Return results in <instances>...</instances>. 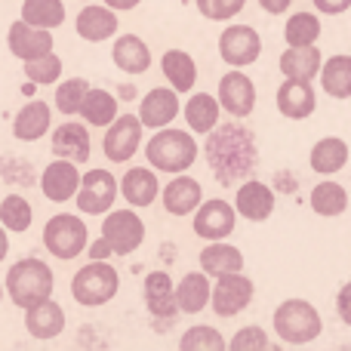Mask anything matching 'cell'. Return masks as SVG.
Segmentation results:
<instances>
[{"instance_id": "1", "label": "cell", "mask_w": 351, "mask_h": 351, "mask_svg": "<svg viewBox=\"0 0 351 351\" xmlns=\"http://www.w3.org/2000/svg\"><path fill=\"white\" fill-rule=\"evenodd\" d=\"M204 158L210 173L216 176L219 185H234L256 173L259 167V142H256L253 130L243 127L237 117L228 123H216L210 133H204Z\"/></svg>"}, {"instance_id": "2", "label": "cell", "mask_w": 351, "mask_h": 351, "mask_svg": "<svg viewBox=\"0 0 351 351\" xmlns=\"http://www.w3.org/2000/svg\"><path fill=\"white\" fill-rule=\"evenodd\" d=\"M197 139L185 130H170V127H160L152 139L145 142V158L148 167L154 173H185L191 170V164L197 160Z\"/></svg>"}, {"instance_id": "3", "label": "cell", "mask_w": 351, "mask_h": 351, "mask_svg": "<svg viewBox=\"0 0 351 351\" xmlns=\"http://www.w3.org/2000/svg\"><path fill=\"white\" fill-rule=\"evenodd\" d=\"M53 287H56L53 268H49L43 259H37V256H28V259H19L16 265L6 271V287L3 290L10 293L12 305L28 308V305L53 296Z\"/></svg>"}, {"instance_id": "4", "label": "cell", "mask_w": 351, "mask_h": 351, "mask_svg": "<svg viewBox=\"0 0 351 351\" xmlns=\"http://www.w3.org/2000/svg\"><path fill=\"white\" fill-rule=\"evenodd\" d=\"M271 327L278 333V339L287 342V346H308V342H315L324 333L321 311L311 302H305V299H287V302H280L274 308Z\"/></svg>"}, {"instance_id": "5", "label": "cell", "mask_w": 351, "mask_h": 351, "mask_svg": "<svg viewBox=\"0 0 351 351\" xmlns=\"http://www.w3.org/2000/svg\"><path fill=\"white\" fill-rule=\"evenodd\" d=\"M117 290H121V274L105 259H93L71 278V296L84 308H99V305L111 302Z\"/></svg>"}, {"instance_id": "6", "label": "cell", "mask_w": 351, "mask_h": 351, "mask_svg": "<svg viewBox=\"0 0 351 351\" xmlns=\"http://www.w3.org/2000/svg\"><path fill=\"white\" fill-rule=\"evenodd\" d=\"M86 243H90L86 222L80 216H74V213H59V216H53L43 225V247L62 262L77 259L86 250Z\"/></svg>"}, {"instance_id": "7", "label": "cell", "mask_w": 351, "mask_h": 351, "mask_svg": "<svg viewBox=\"0 0 351 351\" xmlns=\"http://www.w3.org/2000/svg\"><path fill=\"white\" fill-rule=\"evenodd\" d=\"M253 296H256V284L243 271L219 274L216 287L210 290V308L216 311L219 317H234L250 308Z\"/></svg>"}, {"instance_id": "8", "label": "cell", "mask_w": 351, "mask_h": 351, "mask_svg": "<svg viewBox=\"0 0 351 351\" xmlns=\"http://www.w3.org/2000/svg\"><path fill=\"white\" fill-rule=\"evenodd\" d=\"M102 237L114 256H130L145 241V222L136 216V210H108L102 222Z\"/></svg>"}, {"instance_id": "9", "label": "cell", "mask_w": 351, "mask_h": 351, "mask_svg": "<svg viewBox=\"0 0 351 351\" xmlns=\"http://www.w3.org/2000/svg\"><path fill=\"white\" fill-rule=\"evenodd\" d=\"M74 200L84 216H105L117 200V179L108 170H90L86 176H80Z\"/></svg>"}, {"instance_id": "10", "label": "cell", "mask_w": 351, "mask_h": 351, "mask_svg": "<svg viewBox=\"0 0 351 351\" xmlns=\"http://www.w3.org/2000/svg\"><path fill=\"white\" fill-rule=\"evenodd\" d=\"M219 56L225 59V65L231 68H247L253 62H259L262 56V37L253 25H228L219 34Z\"/></svg>"}, {"instance_id": "11", "label": "cell", "mask_w": 351, "mask_h": 351, "mask_svg": "<svg viewBox=\"0 0 351 351\" xmlns=\"http://www.w3.org/2000/svg\"><path fill=\"white\" fill-rule=\"evenodd\" d=\"M142 121L136 114H117L108 123L102 139V152L111 164H127L136 152L142 148Z\"/></svg>"}, {"instance_id": "12", "label": "cell", "mask_w": 351, "mask_h": 351, "mask_svg": "<svg viewBox=\"0 0 351 351\" xmlns=\"http://www.w3.org/2000/svg\"><path fill=\"white\" fill-rule=\"evenodd\" d=\"M191 216H194V234H197L200 241H225V237L237 228L234 206L222 197L200 200Z\"/></svg>"}, {"instance_id": "13", "label": "cell", "mask_w": 351, "mask_h": 351, "mask_svg": "<svg viewBox=\"0 0 351 351\" xmlns=\"http://www.w3.org/2000/svg\"><path fill=\"white\" fill-rule=\"evenodd\" d=\"M219 108L228 111L231 117L243 121V117L253 114L256 108V86L241 68H231L222 80H219V96H216Z\"/></svg>"}, {"instance_id": "14", "label": "cell", "mask_w": 351, "mask_h": 351, "mask_svg": "<svg viewBox=\"0 0 351 351\" xmlns=\"http://www.w3.org/2000/svg\"><path fill=\"white\" fill-rule=\"evenodd\" d=\"M145 302L152 317L158 321V330H167L179 317V305H176V284L167 271H152L145 278Z\"/></svg>"}, {"instance_id": "15", "label": "cell", "mask_w": 351, "mask_h": 351, "mask_svg": "<svg viewBox=\"0 0 351 351\" xmlns=\"http://www.w3.org/2000/svg\"><path fill=\"white\" fill-rule=\"evenodd\" d=\"M274 191L259 179H243L234 194V213L247 222H265L274 213Z\"/></svg>"}, {"instance_id": "16", "label": "cell", "mask_w": 351, "mask_h": 351, "mask_svg": "<svg viewBox=\"0 0 351 351\" xmlns=\"http://www.w3.org/2000/svg\"><path fill=\"white\" fill-rule=\"evenodd\" d=\"M176 117H179V93L173 86H154V90H148L142 96L139 102L142 127L160 130V127H170Z\"/></svg>"}, {"instance_id": "17", "label": "cell", "mask_w": 351, "mask_h": 351, "mask_svg": "<svg viewBox=\"0 0 351 351\" xmlns=\"http://www.w3.org/2000/svg\"><path fill=\"white\" fill-rule=\"evenodd\" d=\"M77 185H80L77 164H74V160H65V158H56L40 176V191H43V197L53 200V204L71 200L74 194H77Z\"/></svg>"}, {"instance_id": "18", "label": "cell", "mask_w": 351, "mask_h": 351, "mask_svg": "<svg viewBox=\"0 0 351 351\" xmlns=\"http://www.w3.org/2000/svg\"><path fill=\"white\" fill-rule=\"evenodd\" d=\"M317 108V96L311 80H290L278 86V111L287 117V121H305L311 117Z\"/></svg>"}, {"instance_id": "19", "label": "cell", "mask_w": 351, "mask_h": 351, "mask_svg": "<svg viewBox=\"0 0 351 351\" xmlns=\"http://www.w3.org/2000/svg\"><path fill=\"white\" fill-rule=\"evenodd\" d=\"M204 200V188H200L197 179H191V176L185 173H176V179H170L164 185V191H160V204H164V210L170 213V216H191L194 210H197V204Z\"/></svg>"}, {"instance_id": "20", "label": "cell", "mask_w": 351, "mask_h": 351, "mask_svg": "<svg viewBox=\"0 0 351 351\" xmlns=\"http://www.w3.org/2000/svg\"><path fill=\"white\" fill-rule=\"evenodd\" d=\"M6 43H10V53L16 59L28 62V59H37V56L49 53L53 49V31L49 28H34L28 22H12L10 25V34H6Z\"/></svg>"}, {"instance_id": "21", "label": "cell", "mask_w": 351, "mask_h": 351, "mask_svg": "<svg viewBox=\"0 0 351 351\" xmlns=\"http://www.w3.org/2000/svg\"><path fill=\"white\" fill-rule=\"evenodd\" d=\"M25 327H28V333L40 342L56 339V336L65 330V311H62L59 302H53V296H47V299H40V302L25 308Z\"/></svg>"}, {"instance_id": "22", "label": "cell", "mask_w": 351, "mask_h": 351, "mask_svg": "<svg viewBox=\"0 0 351 351\" xmlns=\"http://www.w3.org/2000/svg\"><path fill=\"white\" fill-rule=\"evenodd\" d=\"M90 130L86 123H77V121H68L62 127L53 130V154L56 158H65V160H74V164H86L90 160Z\"/></svg>"}, {"instance_id": "23", "label": "cell", "mask_w": 351, "mask_h": 351, "mask_svg": "<svg viewBox=\"0 0 351 351\" xmlns=\"http://www.w3.org/2000/svg\"><path fill=\"white\" fill-rule=\"evenodd\" d=\"M117 191L133 206H152L160 194V179L152 167H133V170H127L123 179L117 182Z\"/></svg>"}, {"instance_id": "24", "label": "cell", "mask_w": 351, "mask_h": 351, "mask_svg": "<svg viewBox=\"0 0 351 351\" xmlns=\"http://www.w3.org/2000/svg\"><path fill=\"white\" fill-rule=\"evenodd\" d=\"M49 127H53V111H49V105L40 102V99L22 105V108H19V114L12 117V136H16L19 142L43 139V136L49 133Z\"/></svg>"}, {"instance_id": "25", "label": "cell", "mask_w": 351, "mask_h": 351, "mask_svg": "<svg viewBox=\"0 0 351 351\" xmlns=\"http://www.w3.org/2000/svg\"><path fill=\"white\" fill-rule=\"evenodd\" d=\"M74 28H77V34L84 37V40L90 43H102L108 40V37L117 34V16L111 6H93L86 3L84 10L77 12V22H74Z\"/></svg>"}, {"instance_id": "26", "label": "cell", "mask_w": 351, "mask_h": 351, "mask_svg": "<svg viewBox=\"0 0 351 351\" xmlns=\"http://www.w3.org/2000/svg\"><path fill=\"white\" fill-rule=\"evenodd\" d=\"M324 53L317 49V43L308 47H287L280 53V74L290 80H315L321 71Z\"/></svg>"}, {"instance_id": "27", "label": "cell", "mask_w": 351, "mask_h": 351, "mask_svg": "<svg viewBox=\"0 0 351 351\" xmlns=\"http://www.w3.org/2000/svg\"><path fill=\"white\" fill-rule=\"evenodd\" d=\"M200 271L219 278V274H231V271H243V253L234 243L225 241H206V247L200 250Z\"/></svg>"}, {"instance_id": "28", "label": "cell", "mask_w": 351, "mask_h": 351, "mask_svg": "<svg viewBox=\"0 0 351 351\" xmlns=\"http://www.w3.org/2000/svg\"><path fill=\"white\" fill-rule=\"evenodd\" d=\"M111 59L123 74H145L152 68V49L142 37L136 34H121L111 47Z\"/></svg>"}, {"instance_id": "29", "label": "cell", "mask_w": 351, "mask_h": 351, "mask_svg": "<svg viewBox=\"0 0 351 351\" xmlns=\"http://www.w3.org/2000/svg\"><path fill=\"white\" fill-rule=\"evenodd\" d=\"M346 164H348V142L339 139V136H324V139H317L308 154V167L317 176H336Z\"/></svg>"}, {"instance_id": "30", "label": "cell", "mask_w": 351, "mask_h": 351, "mask_svg": "<svg viewBox=\"0 0 351 351\" xmlns=\"http://www.w3.org/2000/svg\"><path fill=\"white\" fill-rule=\"evenodd\" d=\"M176 305H179V315H200L210 305V274L188 271L176 284Z\"/></svg>"}, {"instance_id": "31", "label": "cell", "mask_w": 351, "mask_h": 351, "mask_svg": "<svg viewBox=\"0 0 351 351\" xmlns=\"http://www.w3.org/2000/svg\"><path fill=\"white\" fill-rule=\"evenodd\" d=\"M160 68H164V77L170 80L176 93H188L197 84V62L185 49H167L164 59H160Z\"/></svg>"}, {"instance_id": "32", "label": "cell", "mask_w": 351, "mask_h": 351, "mask_svg": "<svg viewBox=\"0 0 351 351\" xmlns=\"http://www.w3.org/2000/svg\"><path fill=\"white\" fill-rule=\"evenodd\" d=\"M117 96L108 90H99V86H90L84 96V102H80L77 114L84 117L90 127H108L111 121L117 117Z\"/></svg>"}, {"instance_id": "33", "label": "cell", "mask_w": 351, "mask_h": 351, "mask_svg": "<svg viewBox=\"0 0 351 351\" xmlns=\"http://www.w3.org/2000/svg\"><path fill=\"white\" fill-rule=\"evenodd\" d=\"M321 86L333 99H351V56H330L321 62Z\"/></svg>"}, {"instance_id": "34", "label": "cell", "mask_w": 351, "mask_h": 351, "mask_svg": "<svg viewBox=\"0 0 351 351\" xmlns=\"http://www.w3.org/2000/svg\"><path fill=\"white\" fill-rule=\"evenodd\" d=\"M308 204L317 216L324 219H333V216H342L348 210V191L339 185V182H317L308 194Z\"/></svg>"}, {"instance_id": "35", "label": "cell", "mask_w": 351, "mask_h": 351, "mask_svg": "<svg viewBox=\"0 0 351 351\" xmlns=\"http://www.w3.org/2000/svg\"><path fill=\"white\" fill-rule=\"evenodd\" d=\"M219 114H222V108L210 93H194L185 102V123L191 133H210L219 123Z\"/></svg>"}, {"instance_id": "36", "label": "cell", "mask_w": 351, "mask_h": 351, "mask_svg": "<svg viewBox=\"0 0 351 351\" xmlns=\"http://www.w3.org/2000/svg\"><path fill=\"white\" fill-rule=\"evenodd\" d=\"M22 22L34 28H59L65 22V3L62 0H25L22 3Z\"/></svg>"}, {"instance_id": "37", "label": "cell", "mask_w": 351, "mask_h": 351, "mask_svg": "<svg viewBox=\"0 0 351 351\" xmlns=\"http://www.w3.org/2000/svg\"><path fill=\"white\" fill-rule=\"evenodd\" d=\"M284 37H287V47L317 43V37H321V19L315 12H293L284 25Z\"/></svg>"}, {"instance_id": "38", "label": "cell", "mask_w": 351, "mask_h": 351, "mask_svg": "<svg viewBox=\"0 0 351 351\" xmlns=\"http://www.w3.org/2000/svg\"><path fill=\"white\" fill-rule=\"evenodd\" d=\"M31 219H34V210H31V204L22 194H6L0 200V225L6 231H19L22 234V231L31 228Z\"/></svg>"}, {"instance_id": "39", "label": "cell", "mask_w": 351, "mask_h": 351, "mask_svg": "<svg viewBox=\"0 0 351 351\" xmlns=\"http://www.w3.org/2000/svg\"><path fill=\"white\" fill-rule=\"evenodd\" d=\"M228 342L222 339V333H219L216 327H210V324H197V327L185 330V336L179 339V348L182 351H225Z\"/></svg>"}, {"instance_id": "40", "label": "cell", "mask_w": 351, "mask_h": 351, "mask_svg": "<svg viewBox=\"0 0 351 351\" xmlns=\"http://www.w3.org/2000/svg\"><path fill=\"white\" fill-rule=\"evenodd\" d=\"M25 77L34 80V84H56L62 77V59L53 49L37 56V59H28L25 62Z\"/></svg>"}, {"instance_id": "41", "label": "cell", "mask_w": 351, "mask_h": 351, "mask_svg": "<svg viewBox=\"0 0 351 351\" xmlns=\"http://www.w3.org/2000/svg\"><path fill=\"white\" fill-rule=\"evenodd\" d=\"M86 90H90V80L84 77H71V80H62L59 90H56V108L62 114H77L80 102H84Z\"/></svg>"}, {"instance_id": "42", "label": "cell", "mask_w": 351, "mask_h": 351, "mask_svg": "<svg viewBox=\"0 0 351 351\" xmlns=\"http://www.w3.org/2000/svg\"><path fill=\"white\" fill-rule=\"evenodd\" d=\"M194 3H197L200 16L210 22H228L247 6V0H194Z\"/></svg>"}, {"instance_id": "43", "label": "cell", "mask_w": 351, "mask_h": 351, "mask_svg": "<svg viewBox=\"0 0 351 351\" xmlns=\"http://www.w3.org/2000/svg\"><path fill=\"white\" fill-rule=\"evenodd\" d=\"M228 346L234 351H265L271 348V339H268V333L262 327H241Z\"/></svg>"}, {"instance_id": "44", "label": "cell", "mask_w": 351, "mask_h": 351, "mask_svg": "<svg viewBox=\"0 0 351 351\" xmlns=\"http://www.w3.org/2000/svg\"><path fill=\"white\" fill-rule=\"evenodd\" d=\"M336 311H339L342 324L351 327V280H348V284H342L339 296H336Z\"/></svg>"}, {"instance_id": "45", "label": "cell", "mask_w": 351, "mask_h": 351, "mask_svg": "<svg viewBox=\"0 0 351 351\" xmlns=\"http://www.w3.org/2000/svg\"><path fill=\"white\" fill-rule=\"evenodd\" d=\"M311 3H315L321 12H327V16H342V12L351 6V0H311Z\"/></svg>"}, {"instance_id": "46", "label": "cell", "mask_w": 351, "mask_h": 351, "mask_svg": "<svg viewBox=\"0 0 351 351\" xmlns=\"http://www.w3.org/2000/svg\"><path fill=\"white\" fill-rule=\"evenodd\" d=\"M293 0H259V6L268 12V16H284L287 10H290Z\"/></svg>"}, {"instance_id": "47", "label": "cell", "mask_w": 351, "mask_h": 351, "mask_svg": "<svg viewBox=\"0 0 351 351\" xmlns=\"http://www.w3.org/2000/svg\"><path fill=\"white\" fill-rule=\"evenodd\" d=\"M86 247H90V259H108V256H114V253H111V247H108V241H105V237H99V241L86 243Z\"/></svg>"}, {"instance_id": "48", "label": "cell", "mask_w": 351, "mask_h": 351, "mask_svg": "<svg viewBox=\"0 0 351 351\" xmlns=\"http://www.w3.org/2000/svg\"><path fill=\"white\" fill-rule=\"evenodd\" d=\"M102 3L105 6H111V10H136V6H139L142 3V0H102Z\"/></svg>"}, {"instance_id": "49", "label": "cell", "mask_w": 351, "mask_h": 351, "mask_svg": "<svg viewBox=\"0 0 351 351\" xmlns=\"http://www.w3.org/2000/svg\"><path fill=\"white\" fill-rule=\"evenodd\" d=\"M6 253H10V237H6V228L0 225V262L6 259Z\"/></svg>"}, {"instance_id": "50", "label": "cell", "mask_w": 351, "mask_h": 351, "mask_svg": "<svg viewBox=\"0 0 351 351\" xmlns=\"http://www.w3.org/2000/svg\"><path fill=\"white\" fill-rule=\"evenodd\" d=\"M0 299H3V287H0Z\"/></svg>"}]
</instances>
